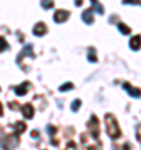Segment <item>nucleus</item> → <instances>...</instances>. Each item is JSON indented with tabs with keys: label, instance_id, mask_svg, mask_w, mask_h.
<instances>
[{
	"label": "nucleus",
	"instance_id": "nucleus-1",
	"mask_svg": "<svg viewBox=\"0 0 141 150\" xmlns=\"http://www.w3.org/2000/svg\"><path fill=\"white\" fill-rule=\"evenodd\" d=\"M66 15H68V13H66V12H57V17H55V20H57V22H62V20H63V18H66Z\"/></svg>",
	"mask_w": 141,
	"mask_h": 150
},
{
	"label": "nucleus",
	"instance_id": "nucleus-2",
	"mask_svg": "<svg viewBox=\"0 0 141 150\" xmlns=\"http://www.w3.org/2000/svg\"><path fill=\"white\" fill-rule=\"evenodd\" d=\"M133 48H140V37H136L133 40Z\"/></svg>",
	"mask_w": 141,
	"mask_h": 150
},
{
	"label": "nucleus",
	"instance_id": "nucleus-3",
	"mask_svg": "<svg viewBox=\"0 0 141 150\" xmlns=\"http://www.w3.org/2000/svg\"><path fill=\"white\" fill-rule=\"evenodd\" d=\"M120 29H121V32H123V34H128V27H126V25L120 23Z\"/></svg>",
	"mask_w": 141,
	"mask_h": 150
},
{
	"label": "nucleus",
	"instance_id": "nucleus-4",
	"mask_svg": "<svg viewBox=\"0 0 141 150\" xmlns=\"http://www.w3.org/2000/svg\"><path fill=\"white\" fill-rule=\"evenodd\" d=\"M73 107H75L73 110H77V107H80V102H73Z\"/></svg>",
	"mask_w": 141,
	"mask_h": 150
},
{
	"label": "nucleus",
	"instance_id": "nucleus-5",
	"mask_svg": "<svg viewBox=\"0 0 141 150\" xmlns=\"http://www.w3.org/2000/svg\"><path fill=\"white\" fill-rule=\"evenodd\" d=\"M0 109H2V107H0ZM0 114H2V110H0Z\"/></svg>",
	"mask_w": 141,
	"mask_h": 150
}]
</instances>
